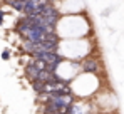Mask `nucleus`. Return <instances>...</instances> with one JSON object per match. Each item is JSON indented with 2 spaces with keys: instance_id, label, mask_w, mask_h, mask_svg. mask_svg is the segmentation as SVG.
Listing matches in <instances>:
<instances>
[{
  "instance_id": "1",
  "label": "nucleus",
  "mask_w": 124,
  "mask_h": 114,
  "mask_svg": "<svg viewBox=\"0 0 124 114\" xmlns=\"http://www.w3.org/2000/svg\"><path fill=\"white\" fill-rule=\"evenodd\" d=\"M96 50L94 40L91 39H62L59 40L57 54L67 60L82 62L85 57L92 56Z\"/></svg>"
},
{
  "instance_id": "2",
  "label": "nucleus",
  "mask_w": 124,
  "mask_h": 114,
  "mask_svg": "<svg viewBox=\"0 0 124 114\" xmlns=\"http://www.w3.org/2000/svg\"><path fill=\"white\" fill-rule=\"evenodd\" d=\"M54 74L57 79H61L64 82L70 84L77 76L82 74V69H81V62H74V60H67L64 59L62 62H59L54 69Z\"/></svg>"
},
{
  "instance_id": "3",
  "label": "nucleus",
  "mask_w": 124,
  "mask_h": 114,
  "mask_svg": "<svg viewBox=\"0 0 124 114\" xmlns=\"http://www.w3.org/2000/svg\"><path fill=\"white\" fill-rule=\"evenodd\" d=\"M81 69H82L84 74H92V76H101L104 72L102 60L96 56L85 57L82 62H81Z\"/></svg>"
},
{
  "instance_id": "4",
  "label": "nucleus",
  "mask_w": 124,
  "mask_h": 114,
  "mask_svg": "<svg viewBox=\"0 0 124 114\" xmlns=\"http://www.w3.org/2000/svg\"><path fill=\"white\" fill-rule=\"evenodd\" d=\"M40 72H42V69L37 65V64H35V60H34V59H32V60H29V64L25 65V76L30 79V82L39 81Z\"/></svg>"
},
{
  "instance_id": "5",
  "label": "nucleus",
  "mask_w": 124,
  "mask_h": 114,
  "mask_svg": "<svg viewBox=\"0 0 124 114\" xmlns=\"http://www.w3.org/2000/svg\"><path fill=\"white\" fill-rule=\"evenodd\" d=\"M14 10H17V12H23L25 10V0H10V2H7Z\"/></svg>"
},
{
  "instance_id": "6",
  "label": "nucleus",
  "mask_w": 124,
  "mask_h": 114,
  "mask_svg": "<svg viewBox=\"0 0 124 114\" xmlns=\"http://www.w3.org/2000/svg\"><path fill=\"white\" fill-rule=\"evenodd\" d=\"M2 59H3V60H8V59H10V52H8L7 49L2 52Z\"/></svg>"
},
{
  "instance_id": "7",
  "label": "nucleus",
  "mask_w": 124,
  "mask_h": 114,
  "mask_svg": "<svg viewBox=\"0 0 124 114\" xmlns=\"http://www.w3.org/2000/svg\"><path fill=\"white\" fill-rule=\"evenodd\" d=\"M3 22V12H0V24Z\"/></svg>"
}]
</instances>
